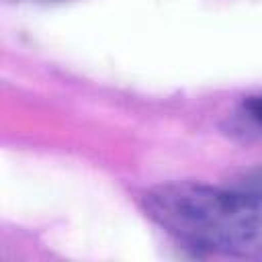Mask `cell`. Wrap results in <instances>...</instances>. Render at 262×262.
Returning a JSON list of instances; mask_svg holds the SVG:
<instances>
[{"instance_id": "6da1fadb", "label": "cell", "mask_w": 262, "mask_h": 262, "mask_svg": "<svg viewBox=\"0 0 262 262\" xmlns=\"http://www.w3.org/2000/svg\"><path fill=\"white\" fill-rule=\"evenodd\" d=\"M143 211L194 254L262 258V170L223 186L172 182L141 196Z\"/></svg>"}, {"instance_id": "7a4b0ae2", "label": "cell", "mask_w": 262, "mask_h": 262, "mask_svg": "<svg viewBox=\"0 0 262 262\" xmlns=\"http://www.w3.org/2000/svg\"><path fill=\"white\" fill-rule=\"evenodd\" d=\"M229 133L239 139H262V92L246 96L229 115Z\"/></svg>"}]
</instances>
